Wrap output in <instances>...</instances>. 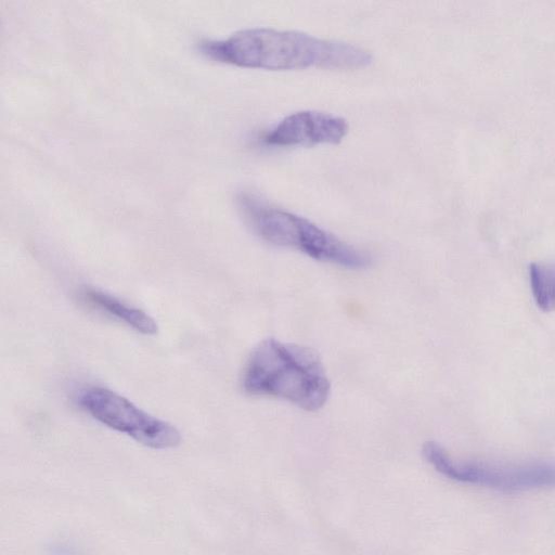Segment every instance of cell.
I'll list each match as a JSON object with an SVG mask.
<instances>
[{
    "label": "cell",
    "mask_w": 555,
    "mask_h": 555,
    "mask_svg": "<svg viewBox=\"0 0 555 555\" xmlns=\"http://www.w3.org/2000/svg\"><path fill=\"white\" fill-rule=\"evenodd\" d=\"M423 455L439 474L457 482L508 492L555 487L554 463L492 465L457 462L435 441L424 443Z\"/></svg>",
    "instance_id": "obj_5"
},
{
    "label": "cell",
    "mask_w": 555,
    "mask_h": 555,
    "mask_svg": "<svg viewBox=\"0 0 555 555\" xmlns=\"http://www.w3.org/2000/svg\"><path fill=\"white\" fill-rule=\"evenodd\" d=\"M77 404L104 426L153 449H170L181 441L171 424L143 411L124 396L102 386H87L76 396Z\"/></svg>",
    "instance_id": "obj_4"
},
{
    "label": "cell",
    "mask_w": 555,
    "mask_h": 555,
    "mask_svg": "<svg viewBox=\"0 0 555 555\" xmlns=\"http://www.w3.org/2000/svg\"><path fill=\"white\" fill-rule=\"evenodd\" d=\"M82 300L103 313L122 322L143 335H155L157 323L145 311L106 292L87 287L81 292Z\"/></svg>",
    "instance_id": "obj_7"
},
{
    "label": "cell",
    "mask_w": 555,
    "mask_h": 555,
    "mask_svg": "<svg viewBox=\"0 0 555 555\" xmlns=\"http://www.w3.org/2000/svg\"><path fill=\"white\" fill-rule=\"evenodd\" d=\"M532 295L543 311L555 310V262H533L529 266Z\"/></svg>",
    "instance_id": "obj_8"
},
{
    "label": "cell",
    "mask_w": 555,
    "mask_h": 555,
    "mask_svg": "<svg viewBox=\"0 0 555 555\" xmlns=\"http://www.w3.org/2000/svg\"><path fill=\"white\" fill-rule=\"evenodd\" d=\"M197 48L217 62L269 70L358 69L373 61L370 52L352 43L264 27L243 29L221 40H202Z\"/></svg>",
    "instance_id": "obj_1"
},
{
    "label": "cell",
    "mask_w": 555,
    "mask_h": 555,
    "mask_svg": "<svg viewBox=\"0 0 555 555\" xmlns=\"http://www.w3.org/2000/svg\"><path fill=\"white\" fill-rule=\"evenodd\" d=\"M236 202L248 227L271 245L296 249L315 260L348 269H362L371 261L365 253L310 220L273 207L251 193H240Z\"/></svg>",
    "instance_id": "obj_3"
},
{
    "label": "cell",
    "mask_w": 555,
    "mask_h": 555,
    "mask_svg": "<svg viewBox=\"0 0 555 555\" xmlns=\"http://www.w3.org/2000/svg\"><path fill=\"white\" fill-rule=\"evenodd\" d=\"M242 387L250 396L286 400L306 411L321 409L331 384L319 356L310 348L268 338L251 351Z\"/></svg>",
    "instance_id": "obj_2"
},
{
    "label": "cell",
    "mask_w": 555,
    "mask_h": 555,
    "mask_svg": "<svg viewBox=\"0 0 555 555\" xmlns=\"http://www.w3.org/2000/svg\"><path fill=\"white\" fill-rule=\"evenodd\" d=\"M349 126L343 117L317 111H299L284 117L261 141L273 146L336 144Z\"/></svg>",
    "instance_id": "obj_6"
}]
</instances>
